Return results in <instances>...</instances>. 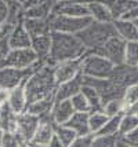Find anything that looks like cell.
I'll return each mask as SVG.
<instances>
[{"instance_id":"6da1fadb","label":"cell","mask_w":138,"mask_h":147,"mask_svg":"<svg viewBox=\"0 0 138 147\" xmlns=\"http://www.w3.org/2000/svg\"><path fill=\"white\" fill-rule=\"evenodd\" d=\"M87 52L77 36L66 33H51V51L50 57L44 61L48 66L55 67L58 63L82 59Z\"/></svg>"},{"instance_id":"7a4b0ae2","label":"cell","mask_w":138,"mask_h":147,"mask_svg":"<svg viewBox=\"0 0 138 147\" xmlns=\"http://www.w3.org/2000/svg\"><path fill=\"white\" fill-rule=\"evenodd\" d=\"M24 90L28 99V105L54 94L57 90V84L54 80V67L46 65L43 61V63L35 71H32L31 76L27 78L24 84Z\"/></svg>"},{"instance_id":"3957f363","label":"cell","mask_w":138,"mask_h":147,"mask_svg":"<svg viewBox=\"0 0 138 147\" xmlns=\"http://www.w3.org/2000/svg\"><path fill=\"white\" fill-rule=\"evenodd\" d=\"M82 44L86 47L87 51H97L105 44L108 40L118 36L113 22L112 24H102V22H95L92 21L90 25L82 30L79 34H76Z\"/></svg>"},{"instance_id":"277c9868","label":"cell","mask_w":138,"mask_h":147,"mask_svg":"<svg viewBox=\"0 0 138 147\" xmlns=\"http://www.w3.org/2000/svg\"><path fill=\"white\" fill-rule=\"evenodd\" d=\"M113 65L95 52L87 51L82 58V76L91 78H109L113 71Z\"/></svg>"},{"instance_id":"5b68a950","label":"cell","mask_w":138,"mask_h":147,"mask_svg":"<svg viewBox=\"0 0 138 147\" xmlns=\"http://www.w3.org/2000/svg\"><path fill=\"white\" fill-rule=\"evenodd\" d=\"M92 22L90 17L84 18H72V17H64L51 14L48 18L50 30L51 33H66V34H79L82 30H84L87 26Z\"/></svg>"},{"instance_id":"8992f818","label":"cell","mask_w":138,"mask_h":147,"mask_svg":"<svg viewBox=\"0 0 138 147\" xmlns=\"http://www.w3.org/2000/svg\"><path fill=\"white\" fill-rule=\"evenodd\" d=\"M82 83H83V85L92 88L98 94L101 100H102V105H105L106 102H111V100H115V99H122L123 94H124V90L116 85L109 78L101 80V78H91V77L82 76Z\"/></svg>"},{"instance_id":"52a82bcc","label":"cell","mask_w":138,"mask_h":147,"mask_svg":"<svg viewBox=\"0 0 138 147\" xmlns=\"http://www.w3.org/2000/svg\"><path fill=\"white\" fill-rule=\"evenodd\" d=\"M41 63H43V61H39L37 65L29 70H18V69H14V67L4 66L3 69H0V88L10 92L20 85H24L27 78L31 76V73L36 70Z\"/></svg>"},{"instance_id":"ba28073f","label":"cell","mask_w":138,"mask_h":147,"mask_svg":"<svg viewBox=\"0 0 138 147\" xmlns=\"http://www.w3.org/2000/svg\"><path fill=\"white\" fill-rule=\"evenodd\" d=\"M95 52L101 57L106 58L113 66H119V65L124 63V54H126V41L123 38H120L119 36L112 37L111 40H108L105 44L101 48H98Z\"/></svg>"},{"instance_id":"9c48e42d","label":"cell","mask_w":138,"mask_h":147,"mask_svg":"<svg viewBox=\"0 0 138 147\" xmlns=\"http://www.w3.org/2000/svg\"><path fill=\"white\" fill-rule=\"evenodd\" d=\"M37 62H39V58L36 57L32 48L10 50L6 59V66L18 69V70H29V69L35 67Z\"/></svg>"},{"instance_id":"30bf717a","label":"cell","mask_w":138,"mask_h":147,"mask_svg":"<svg viewBox=\"0 0 138 147\" xmlns=\"http://www.w3.org/2000/svg\"><path fill=\"white\" fill-rule=\"evenodd\" d=\"M40 124V118L29 113H24L21 115H17V124H15V132L17 138L22 143H31L33 136L37 131V127Z\"/></svg>"},{"instance_id":"8fae6325","label":"cell","mask_w":138,"mask_h":147,"mask_svg":"<svg viewBox=\"0 0 138 147\" xmlns=\"http://www.w3.org/2000/svg\"><path fill=\"white\" fill-rule=\"evenodd\" d=\"M79 76H82V59L62 62L54 67V80L57 87L71 80H75Z\"/></svg>"},{"instance_id":"7c38bea8","label":"cell","mask_w":138,"mask_h":147,"mask_svg":"<svg viewBox=\"0 0 138 147\" xmlns=\"http://www.w3.org/2000/svg\"><path fill=\"white\" fill-rule=\"evenodd\" d=\"M51 14L72 17V18H84L88 17V8H87V3H82V1H69V0L54 1Z\"/></svg>"},{"instance_id":"4fadbf2b","label":"cell","mask_w":138,"mask_h":147,"mask_svg":"<svg viewBox=\"0 0 138 147\" xmlns=\"http://www.w3.org/2000/svg\"><path fill=\"white\" fill-rule=\"evenodd\" d=\"M109 80L113 81L116 85H119L120 88L126 90L130 85L138 84V69L126 63L115 66Z\"/></svg>"},{"instance_id":"5bb4252c","label":"cell","mask_w":138,"mask_h":147,"mask_svg":"<svg viewBox=\"0 0 138 147\" xmlns=\"http://www.w3.org/2000/svg\"><path fill=\"white\" fill-rule=\"evenodd\" d=\"M24 7V19H48L53 13L54 1H21Z\"/></svg>"},{"instance_id":"9a60e30c","label":"cell","mask_w":138,"mask_h":147,"mask_svg":"<svg viewBox=\"0 0 138 147\" xmlns=\"http://www.w3.org/2000/svg\"><path fill=\"white\" fill-rule=\"evenodd\" d=\"M55 124L51 121V118H43L40 120V124L37 127V131L33 136L31 144H39V146H48V143L51 142L55 136Z\"/></svg>"},{"instance_id":"2e32d148","label":"cell","mask_w":138,"mask_h":147,"mask_svg":"<svg viewBox=\"0 0 138 147\" xmlns=\"http://www.w3.org/2000/svg\"><path fill=\"white\" fill-rule=\"evenodd\" d=\"M73 114H75V110L72 107L71 100H61V102H55L50 118L57 127H64L69 122Z\"/></svg>"},{"instance_id":"e0dca14e","label":"cell","mask_w":138,"mask_h":147,"mask_svg":"<svg viewBox=\"0 0 138 147\" xmlns=\"http://www.w3.org/2000/svg\"><path fill=\"white\" fill-rule=\"evenodd\" d=\"M54 105H55V92L51 94V95L46 96V98H43V99H39L36 102L28 105L27 111L29 114H32L35 117H37V118H40V120H43V118H48L50 117L51 111H53Z\"/></svg>"},{"instance_id":"ac0fdd59","label":"cell","mask_w":138,"mask_h":147,"mask_svg":"<svg viewBox=\"0 0 138 147\" xmlns=\"http://www.w3.org/2000/svg\"><path fill=\"white\" fill-rule=\"evenodd\" d=\"M7 43H8L10 50H27L32 47V37L25 30L22 24H20L18 26L14 28V30L7 38Z\"/></svg>"},{"instance_id":"d6986e66","label":"cell","mask_w":138,"mask_h":147,"mask_svg":"<svg viewBox=\"0 0 138 147\" xmlns=\"http://www.w3.org/2000/svg\"><path fill=\"white\" fill-rule=\"evenodd\" d=\"M83 88V83H82V76H79L75 80H71L68 83H64L57 87L55 90V102H61V100H71L73 96L82 92Z\"/></svg>"},{"instance_id":"ffe728a7","label":"cell","mask_w":138,"mask_h":147,"mask_svg":"<svg viewBox=\"0 0 138 147\" xmlns=\"http://www.w3.org/2000/svg\"><path fill=\"white\" fill-rule=\"evenodd\" d=\"M7 105L10 106V109L13 110V113L15 115H21V114H24V113H27L28 99H27V95H25L24 85H20L15 90L8 92Z\"/></svg>"},{"instance_id":"44dd1931","label":"cell","mask_w":138,"mask_h":147,"mask_svg":"<svg viewBox=\"0 0 138 147\" xmlns=\"http://www.w3.org/2000/svg\"><path fill=\"white\" fill-rule=\"evenodd\" d=\"M87 8H88V17L92 21H95V22L112 24L115 21L109 7L106 6V3H102V1H88L87 3Z\"/></svg>"},{"instance_id":"7402d4cb","label":"cell","mask_w":138,"mask_h":147,"mask_svg":"<svg viewBox=\"0 0 138 147\" xmlns=\"http://www.w3.org/2000/svg\"><path fill=\"white\" fill-rule=\"evenodd\" d=\"M115 30L120 38H123L126 43L127 41H137L138 40V28L133 21L127 19H115L113 21Z\"/></svg>"},{"instance_id":"603a6c76","label":"cell","mask_w":138,"mask_h":147,"mask_svg":"<svg viewBox=\"0 0 138 147\" xmlns=\"http://www.w3.org/2000/svg\"><path fill=\"white\" fill-rule=\"evenodd\" d=\"M88 115L90 113H75L69 122L66 124L68 128H71L77 135L79 138H84V136H90V127H88Z\"/></svg>"},{"instance_id":"cb8c5ba5","label":"cell","mask_w":138,"mask_h":147,"mask_svg":"<svg viewBox=\"0 0 138 147\" xmlns=\"http://www.w3.org/2000/svg\"><path fill=\"white\" fill-rule=\"evenodd\" d=\"M22 26L25 28V30L29 33V36L32 38L46 36V34L51 33L48 19H24Z\"/></svg>"},{"instance_id":"d4e9b609","label":"cell","mask_w":138,"mask_h":147,"mask_svg":"<svg viewBox=\"0 0 138 147\" xmlns=\"http://www.w3.org/2000/svg\"><path fill=\"white\" fill-rule=\"evenodd\" d=\"M31 48L36 54V57L39 58V61H46L50 57V51H51V33L46 34V36L32 38Z\"/></svg>"},{"instance_id":"484cf974","label":"cell","mask_w":138,"mask_h":147,"mask_svg":"<svg viewBox=\"0 0 138 147\" xmlns=\"http://www.w3.org/2000/svg\"><path fill=\"white\" fill-rule=\"evenodd\" d=\"M138 127V115L124 113L120 120V127H119V138H124L130 135L134 129Z\"/></svg>"},{"instance_id":"4316f807","label":"cell","mask_w":138,"mask_h":147,"mask_svg":"<svg viewBox=\"0 0 138 147\" xmlns=\"http://www.w3.org/2000/svg\"><path fill=\"white\" fill-rule=\"evenodd\" d=\"M82 94L86 96L87 102H88V105H90V110H91V113H95V111H102V110H104V105H102L101 98H99V95L92 90V88L87 87V85H83V88H82Z\"/></svg>"},{"instance_id":"83f0119b","label":"cell","mask_w":138,"mask_h":147,"mask_svg":"<svg viewBox=\"0 0 138 147\" xmlns=\"http://www.w3.org/2000/svg\"><path fill=\"white\" fill-rule=\"evenodd\" d=\"M122 115H123V114H122ZM122 115L111 117V118L105 122V125L102 127V129H101L97 135H98V136L119 138V127H120V120H122Z\"/></svg>"},{"instance_id":"f1b7e54d","label":"cell","mask_w":138,"mask_h":147,"mask_svg":"<svg viewBox=\"0 0 138 147\" xmlns=\"http://www.w3.org/2000/svg\"><path fill=\"white\" fill-rule=\"evenodd\" d=\"M109 120V117L104 113V111H95V113H90L88 115V127H90V132L91 135H97L105 125V122Z\"/></svg>"},{"instance_id":"f546056e","label":"cell","mask_w":138,"mask_h":147,"mask_svg":"<svg viewBox=\"0 0 138 147\" xmlns=\"http://www.w3.org/2000/svg\"><path fill=\"white\" fill-rule=\"evenodd\" d=\"M55 136L62 142V144L65 147H71L76 142V139L79 138L72 129L68 128L66 125H64V127H55Z\"/></svg>"},{"instance_id":"4dcf8cb0","label":"cell","mask_w":138,"mask_h":147,"mask_svg":"<svg viewBox=\"0 0 138 147\" xmlns=\"http://www.w3.org/2000/svg\"><path fill=\"white\" fill-rule=\"evenodd\" d=\"M109 118L111 117H116V115H122L126 113V106L123 103V98L122 99H115L111 102H106L104 105V110H102Z\"/></svg>"},{"instance_id":"1f68e13d","label":"cell","mask_w":138,"mask_h":147,"mask_svg":"<svg viewBox=\"0 0 138 147\" xmlns=\"http://www.w3.org/2000/svg\"><path fill=\"white\" fill-rule=\"evenodd\" d=\"M124 63L128 65V66H133V67L138 66V40L126 43Z\"/></svg>"},{"instance_id":"d6a6232c","label":"cell","mask_w":138,"mask_h":147,"mask_svg":"<svg viewBox=\"0 0 138 147\" xmlns=\"http://www.w3.org/2000/svg\"><path fill=\"white\" fill-rule=\"evenodd\" d=\"M71 103H72V107L75 110V113H91L90 105H88L86 96L82 92L77 94L76 96H73L71 99Z\"/></svg>"},{"instance_id":"836d02e7","label":"cell","mask_w":138,"mask_h":147,"mask_svg":"<svg viewBox=\"0 0 138 147\" xmlns=\"http://www.w3.org/2000/svg\"><path fill=\"white\" fill-rule=\"evenodd\" d=\"M137 102H138V84H134V85H130V87H127L124 90L123 103H124L126 110H127Z\"/></svg>"},{"instance_id":"e575fe53","label":"cell","mask_w":138,"mask_h":147,"mask_svg":"<svg viewBox=\"0 0 138 147\" xmlns=\"http://www.w3.org/2000/svg\"><path fill=\"white\" fill-rule=\"evenodd\" d=\"M118 138H109V136H98L92 135V140L90 147H115Z\"/></svg>"},{"instance_id":"d590c367","label":"cell","mask_w":138,"mask_h":147,"mask_svg":"<svg viewBox=\"0 0 138 147\" xmlns=\"http://www.w3.org/2000/svg\"><path fill=\"white\" fill-rule=\"evenodd\" d=\"M21 143H22V142L17 138L15 134H13V132H4L1 147H20Z\"/></svg>"},{"instance_id":"8d00e7d4","label":"cell","mask_w":138,"mask_h":147,"mask_svg":"<svg viewBox=\"0 0 138 147\" xmlns=\"http://www.w3.org/2000/svg\"><path fill=\"white\" fill-rule=\"evenodd\" d=\"M8 52H10V47H8L7 40H0V69H3L6 66V59Z\"/></svg>"},{"instance_id":"74e56055","label":"cell","mask_w":138,"mask_h":147,"mask_svg":"<svg viewBox=\"0 0 138 147\" xmlns=\"http://www.w3.org/2000/svg\"><path fill=\"white\" fill-rule=\"evenodd\" d=\"M8 18V1L0 0V28L7 22Z\"/></svg>"},{"instance_id":"f35d334b","label":"cell","mask_w":138,"mask_h":147,"mask_svg":"<svg viewBox=\"0 0 138 147\" xmlns=\"http://www.w3.org/2000/svg\"><path fill=\"white\" fill-rule=\"evenodd\" d=\"M119 139H123V140L127 142V143H130V144H133V146L138 147V127L134 129L130 135H127V136H124V138H119Z\"/></svg>"},{"instance_id":"ab89813d","label":"cell","mask_w":138,"mask_h":147,"mask_svg":"<svg viewBox=\"0 0 138 147\" xmlns=\"http://www.w3.org/2000/svg\"><path fill=\"white\" fill-rule=\"evenodd\" d=\"M47 147H65V146L62 144V142L59 140L57 136H54L53 139H51V142L48 143V146H47Z\"/></svg>"},{"instance_id":"60d3db41","label":"cell","mask_w":138,"mask_h":147,"mask_svg":"<svg viewBox=\"0 0 138 147\" xmlns=\"http://www.w3.org/2000/svg\"><path fill=\"white\" fill-rule=\"evenodd\" d=\"M115 147H137V146H133V144H130V143H127V142H124L123 139H119L116 140V146Z\"/></svg>"},{"instance_id":"b9f144b4","label":"cell","mask_w":138,"mask_h":147,"mask_svg":"<svg viewBox=\"0 0 138 147\" xmlns=\"http://www.w3.org/2000/svg\"><path fill=\"white\" fill-rule=\"evenodd\" d=\"M3 136H4V131L0 129V147H1V144H3Z\"/></svg>"},{"instance_id":"7bdbcfd3","label":"cell","mask_w":138,"mask_h":147,"mask_svg":"<svg viewBox=\"0 0 138 147\" xmlns=\"http://www.w3.org/2000/svg\"><path fill=\"white\" fill-rule=\"evenodd\" d=\"M20 147H32V146H31V143H21Z\"/></svg>"},{"instance_id":"ee69618b","label":"cell","mask_w":138,"mask_h":147,"mask_svg":"<svg viewBox=\"0 0 138 147\" xmlns=\"http://www.w3.org/2000/svg\"><path fill=\"white\" fill-rule=\"evenodd\" d=\"M1 106H3V105H0V129H1ZM1 131H3V129H1Z\"/></svg>"},{"instance_id":"f6af8a7d","label":"cell","mask_w":138,"mask_h":147,"mask_svg":"<svg viewBox=\"0 0 138 147\" xmlns=\"http://www.w3.org/2000/svg\"><path fill=\"white\" fill-rule=\"evenodd\" d=\"M32 147H47V146H39V144H31Z\"/></svg>"},{"instance_id":"bcb514c9","label":"cell","mask_w":138,"mask_h":147,"mask_svg":"<svg viewBox=\"0 0 138 147\" xmlns=\"http://www.w3.org/2000/svg\"><path fill=\"white\" fill-rule=\"evenodd\" d=\"M137 69H138V66H137Z\"/></svg>"}]
</instances>
